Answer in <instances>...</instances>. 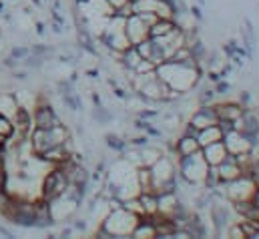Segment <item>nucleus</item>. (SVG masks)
<instances>
[{
    "instance_id": "1",
    "label": "nucleus",
    "mask_w": 259,
    "mask_h": 239,
    "mask_svg": "<svg viewBox=\"0 0 259 239\" xmlns=\"http://www.w3.org/2000/svg\"><path fill=\"white\" fill-rule=\"evenodd\" d=\"M68 137H70V135H68L66 125L61 123V125H57V127H53V129H32L30 135H28V141H30V147H32L34 157H38V155H42L45 151L63 145Z\"/></svg>"
},
{
    "instance_id": "2",
    "label": "nucleus",
    "mask_w": 259,
    "mask_h": 239,
    "mask_svg": "<svg viewBox=\"0 0 259 239\" xmlns=\"http://www.w3.org/2000/svg\"><path fill=\"white\" fill-rule=\"evenodd\" d=\"M139 221V215L127 211L125 207H111V213L103 219V227L109 229V233L113 235V239H121V237H131L135 225Z\"/></svg>"
},
{
    "instance_id": "3",
    "label": "nucleus",
    "mask_w": 259,
    "mask_h": 239,
    "mask_svg": "<svg viewBox=\"0 0 259 239\" xmlns=\"http://www.w3.org/2000/svg\"><path fill=\"white\" fill-rule=\"evenodd\" d=\"M207 171H209V165L203 159V151H197L193 155L177 161V173L185 185H203Z\"/></svg>"
},
{
    "instance_id": "4",
    "label": "nucleus",
    "mask_w": 259,
    "mask_h": 239,
    "mask_svg": "<svg viewBox=\"0 0 259 239\" xmlns=\"http://www.w3.org/2000/svg\"><path fill=\"white\" fill-rule=\"evenodd\" d=\"M70 185V179L61 167H55L42 181V199L45 201H55L59 199Z\"/></svg>"
},
{
    "instance_id": "5",
    "label": "nucleus",
    "mask_w": 259,
    "mask_h": 239,
    "mask_svg": "<svg viewBox=\"0 0 259 239\" xmlns=\"http://www.w3.org/2000/svg\"><path fill=\"white\" fill-rule=\"evenodd\" d=\"M225 193H223V199L227 203H235V201H243V199H251L253 191H255V183L251 181V177L247 175H241L239 179L235 181H229L225 185Z\"/></svg>"
},
{
    "instance_id": "6",
    "label": "nucleus",
    "mask_w": 259,
    "mask_h": 239,
    "mask_svg": "<svg viewBox=\"0 0 259 239\" xmlns=\"http://www.w3.org/2000/svg\"><path fill=\"white\" fill-rule=\"evenodd\" d=\"M32 125H34V129H53V127L61 125V119L49 101L38 99L34 113H32Z\"/></svg>"
},
{
    "instance_id": "7",
    "label": "nucleus",
    "mask_w": 259,
    "mask_h": 239,
    "mask_svg": "<svg viewBox=\"0 0 259 239\" xmlns=\"http://www.w3.org/2000/svg\"><path fill=\"white\" fill-rule=\"evenodd\" d=\"M223 143L227 147L229 155H239V153H251L255 151V147L251 145V141L241 133V131H229L227 135H223Z\"/></svg>"
},
{
    "instance_id": "8",
    "label": "nucleus",
    "mask_w": 259,
    "mask_h": 239,
    "mask_svg": "<svg viewBox=\"0 0 259 239\" xmlns=\"http://www.w3.org/2000/svg\"><path fill=\"white\" fill-rule=\"evenodd\" d=\"M209 215H211V221H213V227H215V235H223V231L227 229L229 221H231V211L227 205L219 203V201H211L209 205Z\"/></svg>"
},
{
    "instance_id": "9",
    "label": "nucleus",
    "mask_w": 259,
    "mask_h": 239,
    "mask_svg": "<svg viewBox=\"0 0 259 239\" xmlns=\"http://www.w3.org/2000/svg\"><path fill=\"white\" fill-rule=\"evenodd\" d=\"M125 34H127L131 45L135 47V45H139L141 41L149 38V26L141 20L139 14H131L129 18L125 20Z\"/></svg>"
},
{
    "instance_id": "10",
    "label": "nucleus",
    "mask_w": 259,
    "mask_h": 239,
    "mask_svg": "<svg viewBox=\"0 0 259 239\" xmlns=\"http://www.w3.org/2000/svg\"><path fill=\"white\" fill-rule=\"evenodd\" d=\"M189 123L193 125L197 131L201 129H207L211 125H217L219 123V117H217V111H215V105H199V109L191 115Z\"/></svg>"
},
{
    "instance_id": "11",
    "label": "nucleus",
    "mask_w": 259,
    "mask_h": 239,
    "mask_svg": "<svg viewBox=\"0 0 259 239\" xmlns=\"http://www.w3.org/2000/svg\"><path fill=\"white\" fill-rule=\"evenodd\" d=\"M217 175H219V183L225 185V183H229V181L239 179V177L243 175V169H241V165L235 161L233 155H227L225 161L217 165Z\"/></svg>"
},
{
    "instance_id": "12",
    "label": "nucleus",
    "mask_w": 259,
    "mask_h": 239,
    "mask_svg": "<svg viewBox=\"0 0 259 239\" xmlns=\"http://www.w3.org/2000/svg\"><path fill=\"white\" fill-rule=\"evenodd\" d=\"M135 47H137V51H139V55H141L143 59L151 60L155 66H159L161 62L167 60L165 53H163V49H161L153 38H145V41H141V43L135 45Z\"/></svg>"
},
{
    "instance_id": "13",
    "label": "nucleus",
    "mask_w": 259,
    "mask_h": 239,
    "mask_svg": "<svg viewBox=\"0 0 259 239\" xmlns=\"http://www.w3.org/2000/svg\"><path fill=\"white\" fill-rule=\"evenodd\" d=\"M12 123H14V135L28 139L30 131L34 129L32 125V115L26 111V107H16L14 115H12Z\"/></svg>"
},
{
    "instance_id": "14",
    "label": "nucleus",
    "mask_w": 259,
    "mask_h": 239,
    "mask_svg": "<svg viewBox=\"0 0 259 239\" xmlns=\"http://www.w3.org/2000/svg\"><path fill=\"white\" fill-rule=\"evenodd\" d=\"M197 151H201V145H199L197 137H191V135H181L173 145V155L177 157V161L193 155Z\"/></svg>"
},
{
    "instance_id": "15",
    "label": "nucleus",
    "mask_w": 259,
    "mask_h": 239,
    "mask_svg": "<svg viewBox=\"0 0 259 239\" xmlns=\"http://www.w3.org/2000/svg\"><path fill=\"white\" fill-rule=\"evenodd\" d=\"M201 151H203V159H205L207 165H211V167H217V165L223 163L225 157L229 155V153H227V147H225V143H223V139L217 141V143H211V145L203 147Z\"/></svg>"
},
{
    "instance_id": "16",
    "label": "nucleus",
    "mask_w": 259,
    "mask_h": 239,
    "mask_svg": "<svg viewBox=\"0 0 259 239\" xmlns=\"http://www.w3.org/2000/svg\"><path fill=\"white\" fill-rule=\"evenodd\" d=\"M215 105V111H217V117L223 121H235L239 119L245 111V107L239 103V101H225V103H213Z\"/></svg>"
},
{
    "instance_id": "17",
    "label": "nucleus",
    "mask_w": 259,
    "mask_h": 239,
    "mask_svg": "<svg viewBox=\"0 0 259 239\" xmlns=\"http://www.w3.org/2000/svg\"><path fill=\"white\" fill-rule=\"evenodd\" d=\"M183 229L189 233V237H205L207 235V227H205V223H203V219H201L197 209L189 211V215H187V219L183 223Z\"/></svg>"
},
{
    "instance_id": "18",
    "label": "nucleus",
    "mask_w": 259,
    "mask_h": 239,
    "mask_svg": "<svg viewBox=\"0 0 259 239\" xmlns=\"http://www.w3.org/2000/svg\"><path fill=\"white\" fill-rule=\"evenodd\" d=\"M179 20L175 18H159L151 28H149V36L151 38H161V36H167L171 34L175 28H179Z\"/></svg>"
},
{
    "instance_id": "19",
    "label": "nucleus",
    "mask_w": 259,
    "mask_h": 239,
    "mask_svg": "<svg viewBox=\"0 0 259 239\" xmlns=\"http://www.w3.org/2000/svg\"><path fill=\"white\" fill-rule=\"evenodd\" d=\"M221 139H223V133H221V129H219L217 125H211V127L201 129V131L197 133V141H199L201 149L207 147V145H211V143H217V141H221Z\"/></svg>"
},
{
    "instance_id": "20",
    "label": "nucleus",
    "mask_w": 259,
    "mask_h": 239,
    "mask_svg": "<svg viewBox=\"0 0 259 239\" xmlns=\"http://www.w3.org/2000/svg\"><path fill=\"white\" fill-rule=\"evenodd\" d=\"M159 157H163V151H161L159 147H151V143L139 149V163H141L143 167H151ZM141 165H139V167H141Z\"/></svg>"
},
{
    "instance_id": "21",
    "label": "nucleus",
    "mask_w": 259,
    "mask_h": 239,
    "mask_svg": "<svg viewBox=\"0 0 259 239\" xmlns=\"http://www.w3.org/2000/svg\"><path fill=\"white\" fill-rule=\"evenodd\" d=\"M241 38H243V45H245V49H247V53H249V59H251V55H253V49H255V43H257V38H255V28H253V22H251L249 18H243Z\"/></svg>"
},
{
    "instance_id": "22",
    "label": "nucleus",
    "mask_w": 259,
    "mask_h": 239,
    "mask_svg": "<svg viewBox=\"0 0 259 239\" xmlns=\"http://www.w3.org/2000/svg\"><path fill=\"white\" fill-rule=\"evenodd\" d=\"M143 60V57L139 55V51H137V47H129L127 51H123L121 55H119V62L129 70L131 74H133V70L137 68V64Z\"/></svg>"
},
{
    "instance_id": "23",
    "label": "nucleus",
    "mask_w": 259,
    "mask_h": 239,
    "mask_svg": "<svg viewBox=\"0 0 259 239\" xmlns=\"http://www.w3.org/2000/svg\"><path fill=\"white\" fill-rule=\"evenodd\" d=\"M139 203H141V209H143V215H155L157 213V195L153 191H145V193H139Z\"/></svg>"
},
{
    "instance_id": "24",
    "label": "nucleus",
    "mask_w": 259,
    "mask_h": 239,
    "mask_svg": "<svg viewBox=\"0 0 259 239\" xmlns=\"http://www.w3.org/2000/svg\"><path fill=\"white\" fill-rule=\"evenodd\" d=\"M93 45H95V41H93V36L89 34V30H87L84 26H78V47L97 57V49H95Z\"/></svg>"
},
{
    "instance_id": "25",
    "label": "nucleus",
    "mask_w": 259,
    "mask_h": 239,
    "mask_svg": "<svg viewBox=\"0 0 259 239\" xmlns=\"http://www.w3.org/2000/svg\"><path fill=\"white\" fill-rule=\"evenodd\" d=\"M0 137H4L8 141L14 137V123L4 113H0Z\"/></svg>"
},
{
    "instance_id": "26",
    "label": "nucleus",
    "mask_w": 259,
    "mask_h": 239,
    "mask_svg": "<svg viewBox=\"0 0 259 239\" xmlns=\"http://www.w3.org/2000/svg\"><path fill=\"white\" fill-rule=\"evenodd\" d=\"M93 119L97 121L99 125H109L113 121V113L103 107V105H95V111H93Z\"/></svg>"
},
{
    "instance_id": "27",
    "label": "nucleus",
    "mask_w": 259,
    "mask_h": 239,
    "mask_svg": "<svg viewBox=\"0 0 259 239\" xmlns=\"http://www.w3.org/2000/svg\"><path fill=\"white\" fill-rule=\"evenodd\" d=\"M239 225L241 229L245 231V237H257L259 233V223L257 221H251V219H245V217H239Z\"/></svg>"
},
{
    "instance_id": "28",
    "label": "nucleus",
    "mask_w": 259,
    "mask_h": 239,
    "mask_svg": "<svg viewBox=\"0 0 259 239\" xmlns=\"http://www.w3.org/2000/svg\"><path fill=\"white\" fill-rule=\"evenodd\" d=\"M105 141H107V147L113 149V151H117V153H123L127 149V141L121 139L119 135H107Z\"/></svg>"
},
{
    "instance_id": "29",
    "label": "nucleus",
    "mask_w": 259,
    "mask_h": 239,
    "mask_svg": "<svg viewBox=\"0 0 259 239\" xmlns=\"http://www.w3.org/2000/svg\"><path fill=\"white\" fill-rule=\"evenodd\" d=\"M63 103L70 111H80L82 109V103H80V97L76 93H68V95H63Z\"/></svg>"
},
{
    "instance_id": "30",
    "label": "nucleus",
    "mask_w": 259,
    "mask_h": 239,
    "mask_svg": "<svg viewBox=\"0 0 259 239\" xmlns=\"http://www.w3.org/2000/svg\"><path fill=\"white\" fill-rule=\"evenodd\" d=\"M215 91L211 89V87H205V89H201V93H199V105H211L213 101H215Z\"/></svg>"
},
{
    "instance_id": "31",
    "label": "nucleus",
    "mask_w": 259,
    "mask_h": 239,
    "mask_svg": "<svg viewBox=\"0 0 259 239\" xmlns=\"http://www.w3.org/2000/svg\"><path fill=\"white\" fill-rule=\"evenodd\" d=\"M227 237L247 239L245 237V231H243V229H241V225H239V221H235V223H229V225H227Z\"/></svg>"
},
{
    "instance_id": "32",
    "label": "nucleus",
    "mask_w": 259,
    "mask_h": 239,
    "mask_svg": "<svg viewBox=\"0 0 259 239\" xmlns=\"http://www.w3.org/2000/svg\"><path fill=\"white\" fill-rule=\"evenodd\" d=\"M22 64H24V68L28 70V68H40L42 64H45V59L42 57H36V55H28L26 59H22Z\"/></svg>"
},
{
    "instance_id": "33",
    "label": "nucleus",
    "mask_w": 259,
    "mask_h": 239,
    "mask_svg": "<svg viewBox=\"0 0 259 239\" xmlns=\"http://www.w3.org/2000/svg\"><path fill=\"white\" fill-rule=\"evenodd\" d=\"M213 91H215V95H219V97H227V95L231 93V85L221 78V81L213 83Z\"/></svg>"
},
{
    "instance_id": "34",
    "label": "nucleus",
    "mask_w": 259,
    "mask_h": 239,
    "mask_svg": "<svg viewBox=\"0 0 259 239\" xmlns=\"http://www.w3.org/2000/svg\"><path fill=\"white\" fill-rule=\"evenodd\" d=\"M30 53H32V55H36V57H42V59L47 60L49 55H53V53H55V49H53V47H45V45H32Z\"/></svg>"
},
{
    "instance_id": "35",
    "label": "nucleus",
    "mask_w": 259,
    "mask_h": 239,
    "mask_svg": "<svg viewBox=\"0 0 259 239\" xmlns=\"http://www.w3.org/2000/svg\"><path fill=\"white\" fill-rule=\"evenodd\" d=\"M157 66L151 62V60H147V59H143L139 64H137V68L133 70V74H143V72H151V70H155Z\"/></svg>"
},
{
    "instance_id": "36",
    "label": "nucleus",
    "mask_w": 259,
    "mask_h": 239,
    "mask_svg": "<svg viewBox=\"0 0 259 239\" xmlns=\"http://www.w3.org/2000/svg\"><path fill=\"white\" fill-rule=\"evenodd\" d=\"M28 55H30V49H28V47H14V49L10 51V57H12V59H16V60L26 59Z\"/></svg>"
},
{
    "instance_id": "37",
    "label": "nucleus",
    "mask_w": 259,
    "mask_h": 239,
    "mask_svg": "<svg viewBox=\"0 0 259 239\" xmlns=\"http://www.w3.org/2000/svg\"><path fill=\"white\" fill-rule=\"evenodd\" d=\"M57 91L63 97V95H68V93H74V85H72V81H59Z\"/></svg>"
},
{
    "instance_id": "38",
    "label": "nucleus",
    "mask_w": 259,
    "mask_h": 239,
    "mask_svg": "<svg viewBox=\"0 0 259 239\" xmlns=\"http://www.w3.org/2000/svg\"><path fill=\"white\" fill-rule=\"evenodd\" d=\"M129 145H133L135 149H141V147H145V145H149V135L145 133V135H139V137H133V139H129Z\"/></svg>"
},
{
    "instance_id": "39",
    "label": "nucleus",
    "mask_w": 259,
    "mask_h": 239,
    "mask_svg": "<svg viewBox=\"0 0 259 239\" xmlns=\"http://www.w3.org/2000/svg\"><path fill=\"white\" fill-rule=\"evenodd\" d=\"M137 117H141V119H157L159 117V111H155V109H141L139 113H137Z\"/></svg>"
},
{
    "instance_id": "40",
    "label": "nucleus",
    "mask_w": 259,
    "mask_h": 239,
    "mask_svg": "<svg viewBox=\"0 0 259 239\" xmlns=\"http://www.w3.org/2000/svg\"><path fill=\"white\" fill-rule=\"evenodd\" d=\"M217 127L221 129V133H223V135H227L229 131H233V129H235V123H233V121H223V119H219Z\"/></svg>"
},
{
    "instance_id": "41",
    "label": "nucleus",
    "mask_w": 259,
    "mask_h": 239,
    "mask_svg": "<svg viewBox=\"0 0 259 239\" xmlns=\"http://www.w3.org/2000/svg\"><path fill=\"white\" fill-rule=\"evenodd\" d=\"M189 14L193 16L197 22H203V12H201V6L199 4H191L189 6Z\"/></svg>"
},
{
    "instance_id": "42",
    "label": "nucleus",
    "mask_w": 259,
    "mask_h": 239,
    "mask_svg": "<svg viewBox=\"0 0 259 239\" xmlns=\"http://www.w3.org/2000/svg\"><path fill=\"white\" fill-rule=\"evenodd\" d=\"M205 59L209 62V68H217V64H219V53H217V51H211Z\"/></svg>"
},
{
    "instance_id": "43",
    "label": "nucleus",
    "mask_w": 259,
    "mask_h": 239,
    "mask_svg": "<svg viewBox=\"0 0 259 239\" xmlns=\"http://www.w3.org/2000/svg\"><path fill=\"white\" fill-rule=\"evenodd\" d=\"M239 103H241L245 109H249V103H251V93H249V91L239 93Z\"/></svg>"
},
{
    "instance_id": "44",
    "label": "nucleus",
    "mask_w": 259,
    "mask_h": 239,
    "mask_svg": "<svg viewBox=\"0 0 259 239\" xmlns=\"http://www.w3.org/2000/svg\"><path fill=\"white\" fill-rule=\"evenodd\" d=\"M207 78H209L211 83H217V81H221V74H219V70L209 68V70H207Z\"/></svg>"
},
{
    "instance_id": "45",
    "label": "nucleus",
    "mask_w": 259,
    "mask_h": 239,
    "mask_svg": "<svg viewBox=\"0 0 259 239\" xmlns=\"http://www.w3.org/2000/svg\"><path fill=\"white\" fill-rule=\"evenodd\" d=\"M97 237H101V239H113V235L109 233V229H105L103 225H99V229H97V233H95Z\"/></svg>"
},
{
    "instance_id": "46",
    "label": "nucleus",
    "mask_w": 259,
    "mask_h": 239,
    "mask_svg": "<svg viewBox=\"0 0 259 239\" xmlns=\"http://www.w3.org/2000/svg\"><path fill=\"white\" fill-rule=\"evenodd\" d=\"M197 129H195L191 123H185V129H183V135H191V137H197Z\"/></svg>"
},
{
    "instance_id": "47",
    "label": "nucleus",
    "mask_w": 259,
    "mask_h": 239,
    "mask_svg": "<svg viewBox=\"0 0 259 239\" xmlns=\"http://www.w3.org/2000/svg\"><path fill=\"white\" fill-rule=\"evenodd\" d=\"M8 185V175H6V169H0V191L6 189Z\"/></svg>"
},
{
    "instance_id": "48",
    "label": "nucleus",
    "mask_w": 259,
    "mask_h": 239,
    "mask_svg": "<svg viewBox=\"0 0 259 239\" xmlns=\"http://www.w3.org/2000/svg\"><path fill=\"white\" fill-rule=\"evenodd\" d=\"M12 76H14V81H26L28 78V72L26 70H14Z\"/></svg>"
},
{
    "instance_id": "49",
    "label": "nucleus",
    "mask_w": 259,
    "mask_h": 239,
    "mask_svg": "<svg viewBox=\"0 0 259 239\" xmlns=\"http://www.w3.org/2000/svg\"><path fill=\"white\" fill-rule=\"evenodd\" d=\"M72 227L78 229V231H84V229H87V221H84V219H76V221L72 223Z\"/></svg>"
},
{
    "instance_id": "50",
    "label": "nucleus",
    "mask_w": 259,
    "mask_h": 239,
    "mask_svg": "<svg viewBox=\"0 0 259 239\" xmlns=\"http://www.w3.org/2000/svg\"><path fill=\"white\" fill-rule=\"evenodd\" d=\"M0 235H4V237H14V233H12L10 229H6L2 223H0Z\"/></svg>"
},
{
    "instance_id": "51",
    "label": "nucleus",
    "mask_w": 259,
    "mask_h": 239,
    "mask_svg": "<svg viewBox=\"0 0 259 239\" xmlns=\"http://www.w3.org/2000/svg\"><path fill=\"white\" fill-rule=\"evenodd\" d=\"M113 89H115L113 93H115L119 99H127V95H125V91H123V89H119V87H113Z\"/></svg>"
},
{
    "instance_id": "52",
    "label": "nucleus",
    "mask_w": 259,
    "mask_h": 239,
    "mask_svg": "<svg viewBox=\"0 0 259 239\" xmlns=\"http://www.w3.org/2000/svg\"><path fill=\"white\" fill-rule=\"evenodd\" d=\"M251 201L259 207V185L255 187V191H253V195H251Z\"/></svg>"
},
{
    "instance_id": "53",
    "label": "nucleus",
    "mask_w": 259,
    "mask_h": 239,
    "mask_svg": "<svg viewBox=\"0 0 259 239\" xmlns=\"http://www.w3.org/2000/svg\"><path fill=\"white\" fill-rule=\"evenodd\" d=\"M36 32H38V34H42V32H45V24H42V22H38V24H36Z\"/></svg>"
},
{
    "instance_id": "54",
    "label": "nucleus",
    "mask_w": 259,
    "mask_h": 239,
    "mask_svg": "<svg viewBox=\"0 0 259 239\" xmlns=\"http://www.w3.org/2000/svg\"><path fill=\"white\" fill-rule=\"evenodd\" d=\"M93 103H95V105H101V97H99L97 93H93Z\"/></svg>"
},
{
    "instance_id": "55",
    "label": "nucleus",
    "mask_w": 259,
    "mask_h": 239,
    "mask_svg": "<svg viewBox=\"0 0 259 239\" xmlns=\"http://www.w3.org/2000/svg\"><path fill=\"white\" fill-rule=\"evenodd\" d=\"M70 231H72L70 227H66V229H63V231H61V237H68V235H70Z\"/></svg>"
},
{
    "instance_id": "56",
    "label": "nucleus",
    "mask_w": 259,
    "mask_h": 239,
    "mask_svg": "<svg viewBox=\"0 0 259 239\" xmlns=\"http://www.w3.org/2000/svg\"><path fill=\"white\" fill-rule=\"evenodd\" d=\"M6 141H8V139H4V137H0V147H4V145H6Z\"/></svg>"
},
{
    "instance_id": "57",
    "label": "nucleus",
    "mask_w": 259,
    "mask_h": 239,
    "mask_svg": "<svg viewBox=\"0 0 259 239\" xmlns=\"http://www.w3.org/2000/svg\"><path fill=\"white\" fill-rule=\"evenodd\" d=\"M197 4H199V6H203V4H205V0H197Z\"/></svg>"
},
{
    "instance_id": "58",
    "label": "nucleus",
    "mask_w": 259,
    "mask_h": 239,
    "mask_svg": "<svg viewBox=\"0 0 259 239\" xmlns=\"http://www.w3.org/2000/svg\"><path fill=\"white\" fill-rule=\"evenodd\" d=\"M133 2H137V0H133Z\"/></svg>"
}]
</instances>
